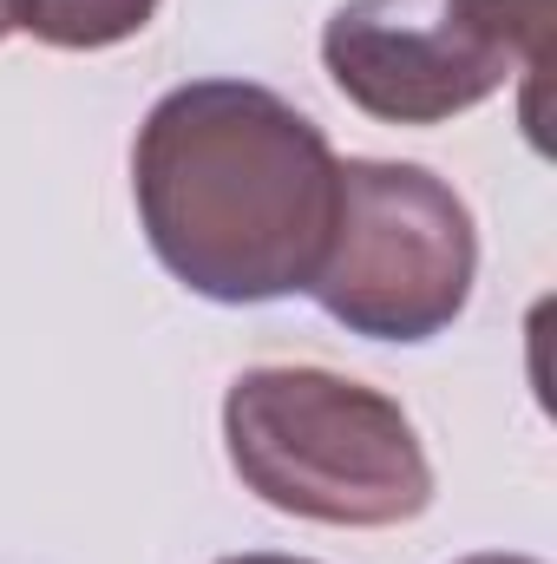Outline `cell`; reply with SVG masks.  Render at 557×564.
Masks as SVG:
<instances>
[{
	"label": "cell",
	"mask_w": 557,
	"mask_h": 564,
	"mask_svg": "<svg viewBox=\"0 0 557 564\" xmlns=\"http://www.w3.org/2000/svg\"><path fill=\"white\" fill-rule=\"evenodd\" d=\"M223 564H315V558H288V552H243V558H223Z\"/></svg>",
	"instance_id": "cell-6"
},
{
	"label": "cell",
	"mask_w": 557,
	"mask_h": 564,
	"mask_svg": "<svg viewBox=\"0 0 557 564\" xmlns=\"http://www.w3.org/2000/svg\"><path fill=\"white\" fill-rule=\"evenodd\" d=\"M459 564H538V558H518V552H479V558H459Z\"/></svg>",
	"instance_id": "cell-7"
},
{
	"label": "cell",
	"mask_w": 557,
	"mask_h": 564,
	"mask_svg": "<svg viewBox=\"0 0 557 564\" xmlns=\"http://www.w3.org/2000/svg\"><path fill=\"white\" fill-rule=\"evenodd\" d=\"M341 158L308 112L250 79L164 93L132 144L151 257L190 295L250 308L308 295L335 230Z\"/></svg>",
	"instance_id": "cell-1"
},
{
	"label": "cell",
	"mask_w": 557,
	"mask_h": 564,
	"mask_svg": "<svg viewBox=\"0 0 557 564\" xmlns=\"http://www.w3.org/2000/svg\"><path fill=\"white\" fill-rule=\"evenodd\" d=\"M243 492L308 525L381 532L433 506V466L401 401L335 368H250L223 394Z\"/></svg>",
	"instance_id": "cell-2"
},
{
	"label": "cell",
	"mask_w": 557,
	"mask_h": 564,
	"mask_svg": "<svg viewBox=\"0 0 557 564\" xmlns=\"http://www.w3.org/2000/svg\"><path fill=\"white\" fill-rule=\"evenodd\" d=\"M157 0H20V33L59 53H99L151 26Z\"/></svg>",
	"instance_id": "cell-5"
},
{
	"label": "cell",
	"mask_w": 557,
	"mask_h": 564,
	"mask_svg": "<svg viewBox=\"0 0 557 564\" xmlns=\"http://www.w3.org/2000/svg\"><path fill=\"white\" fill-rule=\"evenodd\" d=\"M20 33V0H0V40Z\"/></svg>",
	"instance_id": "cell-8"
},
{
	"label": "cell",
	"mask_w": 557,
	"mask_h": 564,
	"mask_svg": "<svg viewBox=\"0 0 557 564\" xmlns=\"http://www.w3.org/2000/svg\"><path fill=\"white\" fill-rule=\"evenodd\" d=\"M479 276V230L466 197L394 158H348L335 184V230L308 295L368 341H433L459 322Z\"/></svg>",
	"instance_id": "cell-3"
},
{
	"label": "cell",
	"mask_w": 557,
	"mask_h": 564,
	"mask_svg": "<svg viewBox=\"0 0 557 564\" xmlns=\"http://www.w3.org/2000/svg\"><path fill=\"white\" fill-rule=\"evenodd\" d=\"M557 0H348L321 26V66L381 126H446L512 73H545Z\"/></svg>",
	"instance_id": "cell-4"
}]
</instances>
